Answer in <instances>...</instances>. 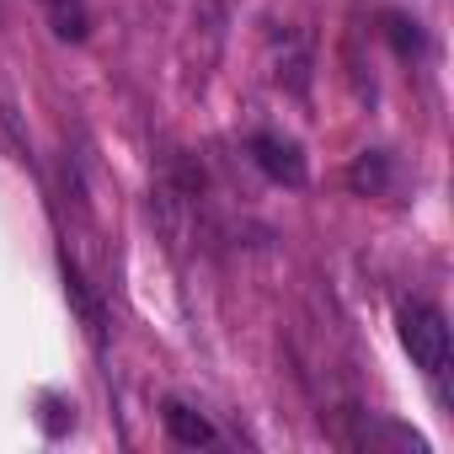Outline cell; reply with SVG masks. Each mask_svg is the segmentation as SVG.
Returning <instances> with one entry per match:
<instances>
[{"instance_id": "obj_1", "label": "cell", "mask_w": 454, "mask_h": 454, "mask_svg": "<svg viewBox=\"0 0 454 454\" xmlns=\"http://www.w3.org/2000/svg\"><path fill=\"white\" fill-rule=\"evenodd\" d=\"M401 342H406V353L417 358V369H427L433 380L449 369V321H443V310H433V305H406V310H401Z\"/></svg>"}, {"instance_id": "obj_2", "label": "cell", "mask_w": 454, "mask_h": 454, "mask_svg": "<svg viewBox=\"0 0 454 454\" xmlns=\"http://www.w3.org/2000/svg\"><path fill=\"white\" fill-rule=\"evenodd\" d=\"M252 160H257L273 182H284V187H300V182H305V155H300V145H294V139L257 134V139H252Z\"/></svg>"}, {"instance_id": "obj_3", "label": "cell", "mask_w": 454, "mask_h": 454, "mask_svg": "<svg viewBox=\"0 0 454 454\" xmlns=\"http://www.w3.org/2000/svg\"><path fill=\"white\" fill-rule=\"evenodd\" d=\"M160 417H166V433H171L176 443H187V449H198V443H214V427H208V417H203V411H192L187 401H166V406H160Z\"/></svg>"}, {"instance_id": "obj_4", "label": "cell", "mask_w": 454, "mask_h": 454, "mask_svg": "<svg viewBox=\"0 0 454 454\" xmlns=\"http://www.w3.org/2000/svg\"><path fill=\"white\" fill-rule=\"evenodd\" d=\"M65 289H70V300H75V310H81V321H86V332H91V342H102L107 337V316H102V305L91 300V289H86V278L65 262Z\"/></svg>"}, {"instance_id": "obj_5", "label": "cell", "mask_w": 454, "mask_h": 454, "mask_svg": "<svg viewBox=\"0 0 454 454\" xmlns=\"http://www.w3.org/2000/svg\"><path fill=\"white\" fill-rule=\"evenodd\" d=\"M385 182H390V160L380 150H364L353 160V171H348V187L353 192H385Z\"/></svg>"}, {"instance_id": "obj_6", "label": "cell", "mask_w": 454, "mask_h": 454, "mask_svg": "<svg viewBox=\"0 0 454 454\" xmlns=\"http://www.w3.org/2000/svg\"><path fill=\"white\" fill-rule=\"evenodd\" d=\"M385 38L395 43L401 59H406V54H422V33H417V22H406V17H385Z\"/></svg>"}, {"instance_id": "obj_7", "label": "cell", "mask_w": 454, "mask_h": 454, "mask_svg": "<svg viewBox=\"0 0 454 454\" xmlns=\"http://www.w3.org/2000/svg\"><path fill=\"white\" fill-rule=\"evenodd\" d=\"M70 422H75V417H70V406H65L59 395H43V427H49V433H65Z\"/></svg>"}]
</instances>
